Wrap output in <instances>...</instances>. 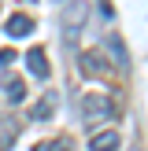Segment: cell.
I'll use <instances>...</instances> for the list:
<instances>
[{
  "label": "cell",
  "mask_w": 148,
  "mask_h": 151,
  "mask_svg": "<svg viewBox=\"0 0 148 151\" xmlns=\"http://www.w3.org/2000/svg\"><path fill=\"white\" fill-rule=\"evenodd\" d=\"M52 111H56V96H44V100H37V103H33V114H30V118L44 122V118H52Z\"/></svg>",
  "instance_id": "ba28073f"
},
{
  "label": "cell",
  "mask_w": 148,
  "mask_h": 151,
  "mask_svg": "<svg viewBox=\"0 0 148 151\" xmlns=\"http://www.w3.org/2000/svg\"><path fill=\"white\" fill-rule=\"evenodd\" d=\"M26 66H30V74H33V78H48V55H44V48H30Z\"/></svg>",
  "instance_id": "3957f363"
},
{
  "label": "cell",
  "mask_w": 148,
  "mask_h": 151,
  "mask_svg": "<svg viewBox=\"0 0 148 151\" xmlns=\"http://www.w3.org/2000/svg\"><path fill=\"white\" fill-rule=\"evenodd\" d=\"M26 33H33V19L30 15H11L7 19V37H26Z\"/></svg>",
  "instance_id": "277c9868"
},
{
  "label": "cell",
  "mask_w": 148,
  "mask_h": 151,
  "mask_svg": "<svg viewBox=\"0 0 148 151\" xmlns=\"http://www.w3.org/2000/svg\"><path fill=\"white\" fill-rule=\"evenodd\" d=\"M111 118H115V103H111L107 96L93 92V96H85V100H81V122H85V125L111 122Z\"/></svg>",
  "instance_id": "6da1fadb"
},
{
  "label": "cell",
  "mask_w": 148,
  "mask_h": 151,
  "mask_svg": "<svg viewBox=\"0 0 148 151\" xmlns=\"http://www.w3.org/2000/svg\"><path fill=\"white\" fill-rule=\"evenodd\" d=\"M107 48H111V55H115V63H118V66H126V48H122V41H118L115 33L107 37Z\"/></svg>",
  "instance_id": "9c48e42d"
},
{
  "label": "cell",
  "mask_w": 148,
  "mask_h": 151,
  "mask_svg": "<svg viewBox=\"0 0 148 151\" xmlns=\"http://www.w3.org/2000/svg\"><path fill=\"white\" fill-rule=\"evenodd\" d=\"M19 137V122L15 118H0V151H7Z\"/></svg>",
  "instance_id": "5b68a950"
},
{
  "label": "cell",
  "mask_w": 148,
  "mask_h": 151,
  "mask_svg": "<svg viewBox=\"0 0 148 151\" xmlns=\"http://www.w3.org/2000/svg\"><path fill=\"white\" fill-rule=\"evenodd\" d=\"M78 70L85 78H104L107 74V55L104 52H81L78 55Z\"/></svg>",
  "instance_id": "7a4b0ae2"
},
{
  "label": "cell",
  "mask_w": 148,
  "mask_h": 151,
  "mask_svg": "<svg viewBox=\"0 0 148 151\" xmlns=\"http://www.w3.org/2000/svg\"><path fill=\"white\" fill-rule=\"evenodd\" d=\"M4 92H7V100L22 103V100H26V85H22V78H11V74H7V78H4Z\"/></svg>",
  "instance_id": "52a82bcc"
},
{
  "label": "cell",
  "mask_w": 148,
  "mask_h": 151,
  "mask_svg": "<svg viewBox=\"0 0 148 151\" xmlns=\"http://www.w3.org/2000/svg\"><path fill=\"white\" fill-rule=\"evenodd\" d=\"M89 147H93V151H115V147H118V133H115V129L96 133V137L89 140Z\"/></svg>",
  "instance_id": "8992f818"
},
{
  "label": "cell",
  "mask_w": 148,
  "mask_h": 151,
  "mask_svg": "<svg viewBox=\"0 0 148 151\" xmlns=\"http://www.w3.org/2000/svg\"><path fill=\"white\" fill-rule=\"evenodd\" d=\"M33 151H67V144L63 140H52V144H37Z\"/></svg>",
  "instance_id": "30bf717a"
},
{
  "label": "cell",
  "mask_w": 148,
  "mask_h": 151,
  "mask_svg": "<svg viewBox=\"0 0 148 151\" xmlns=\"http://www.w3.org/2000/svg\"><path fill=\"white\" fill-rule=\"evenodd\" d=\"M11 59H15V52H7V48L0 52V66H7V63H11Z\"/></svg>",
  "instance_id": "8fae6325"
}]
</instances>
